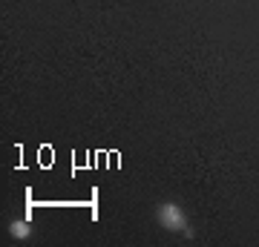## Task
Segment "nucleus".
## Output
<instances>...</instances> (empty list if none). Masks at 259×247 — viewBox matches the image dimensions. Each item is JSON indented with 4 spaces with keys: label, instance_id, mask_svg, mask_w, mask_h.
Segmentation results:
<instances>
[{
    "label": "nucleus",
    "instance_id": "f257e3e1",
    "mask_svg": "<svg viewBox=\"0 0 259 247\" xmlns=\"http://www.w3.org/2000/svg\"><path fill=\"white\" fill-rule=\"evenodd\" d=\"M156 219L164 230H173V233H185V236H193V230L187 227V216L185 210L173 202H164L156 207Z\"/></svg>",
    "mask_w": 259,
    "mask_h": 247
},
{
    "label": "nucleus",
    "instance_id": "f03ea898",
    "mask_svg": "<svg viewBox=\"0 0 259 247\" xmlns=\"http://www.w3.org/2000/svg\"><path fill=\"white\" fill-rule=\"evenodd\" d=\"M9 233L15 238H20V241H23V238L32 236V224H29V221H23V219H18V221H12V224H9Z\"/></svg>",
    "mask_w": 259,
    "mask_h": 247
}]
</instances>
